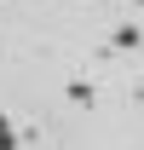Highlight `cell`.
Here are the masks:
<instances>
[{
	"mask_svg": "<svg viewBox=\"0 0 144 150\" xmlns=\"http://www.w3.org/2000/svg\"><path fill=\"white\" fill-rule=\"evenodd\" d=\"M0 150H18V133H12V121L0 115Z\"/></svg>",
	"mask_w": 144,
	"mask_h": 150,
	"instance_id": "6da1fadb",
	"label": "cell"
}]
</instances>
